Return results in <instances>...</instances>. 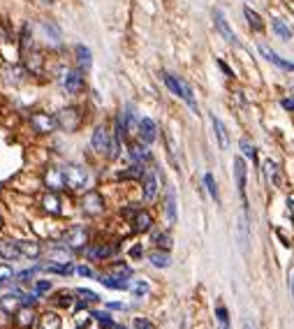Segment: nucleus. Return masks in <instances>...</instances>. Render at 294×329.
Listing matches in <instances>:
<instances>
[{
	"mask_svg": "<svg viewBox=\"0 0 294 329\" xmlns=\"http://www.w3.org/2000/svg\"><path fill=\"white\" fill-rule=\"evenodd\" d=\"M65 243H67L70 248H83V246L88 243V232H86V227L74 225L72 230H67Z\"/></svg>",
	"mask_w": 294,
	"mask_h": 329,
	"instance_id": "nucleus-7",
	"label": "nucleus"
},
{
	"mask_svg": "<svg viewBox=\"0 0 294 329\" xmlns=\"http://www.w3.org/2000/svg\"><path fill=\"white\" fill-rule=\"evenodd\" d=\"M42 207H44V211H49V214H54V216L60 214V199L56 197L54 192H51V195H44Z\"/></svg>",
	"mask_w": 294,
	"mask_h": 329,
	"instance_id": "nucleus-29",
	"label": "nucleus"
},
{
	"mask_svg": "<svg viewBox=\"0 0 294 329\" xmlns=\"http://www.w3.org/2000/svg\"><path fill=\"white\" fill-rule=\"evenodd\" d=\"M164 214H167V220L174 225L176 223V195H174V190L169 188L167 190V199H164Z\"/></svg>",
	"mask_w": 294,
	"mask_h": 329,
	"instance_id": "nucleus-20",
	"label": "nucleus"
},
{
	"mask_svg": "<svg viewBox=\"0 0 294 329\" xmlns=\"http://www.w3.org/2000/svg\"><path fill=\"white\" fill-rule=\"evenodd\" d=\"M114 329H125V327H120V324H116V327Z\"/></svg>",
	"mask_w": 294,
	"mask_h": 329,
	"instance_id": "nucleus-55",
	"label": "nucleus"
},
{
	"mask_svg": "<svg viewBox=\"0 0 294 329\" xmlns=\"http://www.w3.org/2000/svg\"><path fill=\"white\" fill-rule=\"evenodd\" d=\"M0 278H3V280H10L12 278V267H7V264H0Z\"/></svg>",
	"mask_w": 294,
	"mask_h": 329,
	"instance_id": "nucleus-48",
	"label": "nucleus"
},
{
	"mask_svg": "<svg viewBox=\"0 0 294 329\" xmlns=\"http://www.w3.org/2000/svg\"><path fill=\"white\" fill-rule=\"evenodd\" d=\"M44 269H47L49 274H58V276H70L72 271H74L72 264H63V262H49Z\"/></svg>",
	"mask_w": 294,
	"mask_h": 329,
	"instance_id": "nucleus-31",
	"label": "nucleus"
},
{
	"mask_svg": "<svg viewBox=\"0 0 294 329\" xmlns=\"http://www.w3.org/2000/svg\"><path fill=\"white\" fill-rule=\"evenodd\" d=\"M39 329H60V318L56 313H44L39 318Z\"/></svg>",
	"mask_w": 294,
	"mask_h": 329,
	"instance_id": "nucleus-30",
	"label": "nucleus"
},
{
	"mask_svg": "<svg viewBox=\"0 0 294 329\" xmlns=\"http://www.w3.org/2000/svg\"><path fill=\"white\" fill-rule=\"evenodd\" d=\"M271 26H273V33H276L280 39H292V30L287 28V23H285V21H280V19H273Z\"/></svg>",
	"mask_w": 294,
	"mask_h": 329,
	"instance_id": "nucleus-34",
	"label": "nucleus"
},
{
	"mask_svg": "<svg viewBox=\"0 0 294 329\" xmlns=\"http://www.w3.org/2000/svg\"><path fill=\"white\" fill-rule=\"evenodd\" d=\"M3 283H5V280H3V278H0V287H3Z\"/></svg>",
	"mask_w": 294,
	"mask_h": 329,
	"instance_id": "nucleus-56",
	"label": "nucleus"
},
{
	"mask_svg": "<svg viewBox=\"0 0 294 329\" xmlns=\"http://www.w3.org/2000/svg\"><path fill=\"white\" fill-rule=\"evenodd\" d=\"M139 135H142L144 144H153L158 137V126L151 121V118H142L139 121Z\"/></svg>",
	"mask_w": 294,
	"mask_h": 329,
	"instance_id": "nucleus-12",
	"label": "nucleus"
},
{
	"mask_svg": "<svg viewBox=\"0 0 294 329\" xmlns=\"http://www.w3.org/2000/svg\"><path fill=\"white\" fill-rule=\"evenodd\" d=\"M49 290H51V280H35V292L37 295H44Z\"/></svg>",
	"mask_w": 294,
	"mask_h": 329,
	"instance_id": "nucleus-45",
	"label": "nucleus"
},
{
	"mask_svg": "<svg viewBox=\"0 0 294 329\" xmlns=\"http://www.w3.org/2000/svg\"><path fill=\"white\" fill-rule=\"evenodd\" d=\"M211 123H213V130H216V137H218L220 148H227L229 146V135H227V128H225V123L220 121L216 114H211Z\"/></svg>",
	"mask_w": 294,
	"mask_h": 329,
	"instance_id": "nucleus-14",
	"label": "nucleus"
},
{
	"mask_svg": "<svg viewBox=\"0 0 294 329\" xmlns=\"http://www.w3.org/2000/svg\"><path fill=\"white\" fill-rule=\"evenodd\" d=\"M107 306H109V308H116V311H118V308H123V304H118V302H111V304H107Z\"/></svg>",
	"mask_w": 294,
	"mask_h": 329,
	"instance_id": "nucleus-54",
	"label": "nucleus"
},
{
	"mask_svg": "<svg viewBox=\"0 0 294 329\" xmlns=\"http://www.w3.org/2000/svg\"><path fill=\"white\" fill-rule=\"evenodd\" d=\"M213 21H216V28H218V33L223 35L225 39H227L229 44H234L236 42V35H234V30L229 28V23H227V19H225V14L220 10H216L213 12Z\"/></svg>",
	"mask_w": 294,
	"mask_h": 329,
	"instance_id": "nucleus-9",
	"label": "nucleus"
},
{
	"mask_svg": "<svg viewBox=\"0 0 294 329\" xmlns=\"http://www.w3.org/2000/svg\"><path fill=\"white\" fill-rule=\"evenodd\" d=\"M243 329H260V327H257V322H255V320H253V318H245Z\"/></svg>",
	"mask_w": 294,
	"mask_h": 329,
	"instance_id": "nucleus-51",
	"label": "nucleus"
},
{
	"mask_svg": "<svg viewBox=\"0 0 294 329\" xmlns=\"http://www.w3.org/2000/svg\"><path fill=\"white\" fill-rule=\"evenodd\" d=\"M19 248H21V255L23 258H28V260H35V258H39V253H42V248H39V243L37 241H19Z\"/></svg>",
	"mask_w": 294,
	"mask_h": 329,
	"instance_id": "nucleus-17",
	"label": "nucleus"
},
{
	"mask_svg": "<svg viewBox=\"0 0 294 329\" xmlns=\"http://www.w3.org/2000/svg\"><path fill=\"white\" fill-rule=\"evenodd\" d=\"M239 146H241V151H243V155H248V158H250L253 162H257V148L253 146V144L248 142V139H241Z\"/></svg>",
	"mask_w": 294,
	"mask_h": 329,
	"instance_id": "nucleus-41",
	"label": "nucleus"
},
{
	"mask_svg": "<svg viewBox=\"0 0 294 329\" xmlns=\"http://www.w3.org/2000/svg\"><path fill=\"white\" fill-rule=\"evenodd\" d=\"M56 304L58 306H72V295L70 292H58L56 295Z\"/></svg>",
	"mask_w": 294,
	"mask_h": 329,
	"instance_id": "nucleus-44",
	"label": "nucleus"
},
{
	"mask_svg": "<svg viewBox=\"0 0 294 329\" xmlns=\"http://www.w3.org/2000/svg\"><path fill=\"white\" fill-rule=\"evenodd\" d=\"M63 174H65V186L67 188H72V190H81V188H86L88 172L83 170V167H79V164H67L65 170H63Z\"/></svg>",
	"mask_w": 294,
	"mask_h": 329,
	"instance_id": "nucleus-2",
	"label": "nucleus"
},
{
	"mask_svg": "<svg viewBox=\"0 0 294 329\" xmlns=\"http://www.w3.org/2000/svg\"><path fill=\"white\" fill-rule=\"evenodd\" d=\"M216 315H218L220 327H223V329H229V313H227V308H225V306H218V308H216Z\"/></svg>",
	"mask_w": 294,
	"mask_h": 329,
	"instance_id": "nucleus-42",
	"label": "nucleus"
},
{
	"mask_svg": "<svg viewBox=\"0 0 294 329\" xmlns=\"http://www.w3.org/2000/svg\"><path fill=\"white\" fill-rule=\"evenodd\" d=\"M283 107H285V109H287V111H294V100H283Z\"/></svg>",
	"mask_w": 294,
	"mask_h": 329,
	"instance_id": "nucleus-52",
	"label": "nucleus"
},
{
	"mask_svg": "<svg viewBox=\"0 0 294 329\" xmlns=\"http://www.w3.org/2000/svg\"><path fill=\"white\" fill-rule=\"evenodd\" d=\"M204 186H206V190H208V195H211L216 202H220V192H218V183H216V179H213V174L211 172H206L204 174Z\"/></svg>",
	"mask_w": 294,
	"mask_h": 329,
	"instance_id": "nucleus-33",
	"label": "nucleus"
},
{
	"mask_svg": "<svg viewBox=\"0 0 294 329\" xmlns=\"http://www.w3.org/2000/svg\"><path fill=\"white\" fill-rule=\"evenodd\" d=\"M109 274L116 276V278L128 280V278L132 276V269L128 267V264H111V267H109Z\"/></svg>",
	"mask_w": 294,
	"mask_h": 329,
	"instance_id": "nucleus-35",
	"label": "nucleus"
},
{
	"mask_svg": "<svg viewBox=\"0 0 294 329\" xmlns=\"http://www.w3.org/2000/svg\"><path fill=\"white\" fill-rule=\"evenodd\" d=\"M56 123H58L60 130L74 132L76 128H79V123H81V114H79L76 107H65V109H60L58 114H56Z\"/></svg>",
	"mask_w": 294,
	"mask_h": 329,
	"instance_id": "nucleus-3",
	"label": "nucleus"
},
{
	"mask_svg": "<svg viewBox=\"0 0 294 329\" xmlns=\"http://www.w3.org/2000/svg\"><path fill=\"white\" fill-rule=\"evenodd\" d=\"M164 84H167V88L172 91V93L179 95L181 100H185V102L190 104L192 111H197V102H195V98H192V91H190L188 84L181 81V79H176L174 74H169V72H164Z\"/></svg>",
	"mask_w": 294,
	"mask_h": 329,
	"instance_id": "nucleus-1",
	"label": "nucleus"
},
{
	"mask_svg": "<svg viewBox=\"0 0 294 329\" xmlns=\"http://www.w3.org/2000/svg\"><path fill=\"white\" fill-rule=\"evenodd\" d=\"M30 126H33L35 132H39V135H49V132H54L56 128H58V123H56V116L33 114L30 116Z\"/></svg>",
	"mask_w": 294,
	"mask_h": 329,
	"instance_id": "nucleus-6",
	"label": "nucleus"
},
{
	"mask_svg": "<svg viewBox=\"0 0 294 329\" xmlns=\"http://www.w3.org/2000/svg\"><path fill=\"white\" fill-rule=\"evenodd\" d=\"M17 322H19V327H33L35 324V313L30 311L28 306H23V308H19L17 311Z\"/></svg>",
	"mask_w": 294,
	"mask_h": 329,
	"instance_id": "nucleus-27",
	"label": "nucleus"
},
{
	"mask_svg": "<svg viewBox=\"0 0 294 329\" xmlns=\"http://www.w3.org/2000/svg\"><path fill=\"white\" fill-rule=\"evenodd\" d=\"M74 295L76 297H81V299H83V304H95V302H100V295H95V292H93V290H86V287H76V290H74Z\"/></svg>",
	"mask_w": 294,
	"mask_h": 329,
	"instance_id": "nucleus-38",
	"label": "nucleus"
},
{
	"mask_svg": "<svg viewBox=\"0 0 294 329\" xmlns=\"http://www.w3.org/2000/svg\"><path fill=\"white\" fill-rule=\"evenodd\" d=\"M243 14H245V19H248V23H250V28L255 30V33H262V30H264V21H262V17L257 14L255 10L243 7Z\"/></svg>",
	"mask_w": 294,
	"mask_h": 329,
	"instance_id": "nucleus-26",
	"label": "nucleus"
},
{
	"mask_svg": "<svg viewBox=\"0 0 294 329\" xmlns=\"http://www.w3.org/2000/svg\"><path fill=\"white\" fill-rule=\"evenodd\" d=\"M100 283H102L104 287H109V290H128V280L123 278H116V276L107 274V276H100Z\"/></svg>",
	"mask_w": 294,
	"mask_h": 329,
	"instance_id": "nucleus-19",
	"label": "nucleus"
},
{
	"mask_svg": "<svg viewBox=\"0 0 294 329\" xmlns=\"http://www.w3.org/2000/svg\"><path fill=\"white\" fill-rule=\"evenodd\" d=\"M91 315H93V318H95V320H98V322L102 324L104 329H114V327H116V324H114V320H111V315H109V313H107V311H93Z\"/></svg>",
	"mask_w": 294,
	"mask_h": 329,
	"instance_id": "nucleus-36",
	"label": "nucleus"
},
{
	"mask_svg": "<svg viewBox=\"0 0 294 329\" xmlns=\"http://www.w3.org/2000/svg\"><path fill=\"white\" fill-rule=\"evenodd\" d=\"M153 243H158L162 251H169L172 248V236L164 234V232H153Z\"/></svg>",
	"mask_w": 294,
	"mask_h": 329,
	"instance_id": "nucleus-37",
	"label": "nucleus"
},
{
	"mask_svg": "<svg viewBox=\"0 0 294 329\" xmlns=\"http://www.w3.org/2000/svg\"><path fill=\"white\" fill-rule=\"evenodd\" d=\"M135 329H153V322L146 318H137L135 320Z\"/></svg>",
	"mask_w": 294,
	"mask_h": 329,
	"instance_id": "nucleus-46",
	"label": "nucleus"
},
{
	"mask_svg": "<svg viewBox=\"0 0 294 329\" xmlns=\"http://www.w3.org/2000/svg\"><path fill=\"white\" fill-rule=\"evenodd\" d=\"M218 65H220V70H223L225 74H227V77H234V72L229 70V65H227V63H225V61H218Z\"/></svg>",
	"mask_w": 294,
	"mask_h": 329,
	"instance_id": "nucleus-50",
	"label": "nucleus"
},
{
	"mask_svg": "<svg viewBox=\"0 0 294 329\" xmlns=\"http://www.w3.org/2000/svg\"><path fill=\"white\" fill-rule=\"evenodd\" d=\"M0 255L5 260H17L21 255V248L17 241H0Z\"/></svg>",
	"mask_w": 294,
	"mask_h": 329,
	"instance_id": "nucleus-18",
	"label": "nucleus"
},
{
	"mask_svg": "<svg viewBox=\"0 0 294 329\" xmlns=\"http://www.w3.org/2000/svg\"><path fill=\"white\" fill-rule=\"evenodd\" d=\"M28 70L35 72V74H39V72H42V56H39V54H30V56H28Z\"/></svg>",
	"mask_w": 294,
	"mask_h": 329,
	"instance_id": "nucleus-39",
	"label": "nucleus"
},
{
	"mask_svg": "<svg viewBox=\"0 0 294 329\" xmlns=\"http://www.w3.org/2000/svg\"><path fill=\"white\" fill-rule=\"evenodd\" d=\"M111 132L107 130L104 126H98L93 130V137H91V144L93 148L98 151V153H109V146H111Z\"/></svg>",
	"mask_w": 294,
	"mask_h": 329,
	"instance_id": "nucleus-4",
	"label": "nucleus"
},
{
	"mask_svg": "<svg viewBox=\"0 0 294 329\" xmlns=\"http://www.w3.org/2000/svg\"><path fill=\"white\" fill-rule=\"evenodd\" d=\"M132 295H135V297L148 295V283H146V280H137L135 285H132Z\"/></svg>",
	"mask_w": 294,
	"mask_h": 329,
	"instance_id": "nucleus-43",
	"label": "nucleus"
},
{
	"mask_svg": "<svg viewBox=\"0 0 294 329\" xmlns=\"http://www.w3.org/2000/svg\"><path fill=\"white\" fill-rule=\"evenodd\" d=\"M21 49H28V26H23V33H21Z\"/></svg>",
	"mask_w": 294,
	"mask_h": 329,
	"instance_id": "nucleus-49",
	"label": "nucleus"
},
{
	"mask_svg": "<svg viewBox=\"0 0 294 329\" xmlns=\"http://www.w3.org/2000/svg\"><path fill=\"white\" fill-rule=\"evenodd\" d=\"M81 209H83V214H88V216H100L104 211L102 195H100V192H95V190L86 192V197L81 199Z\"/></svg>",
	"mask_w": 294,
	"mask_h": 329,
	"instance_id": "nucleus-5",
	"label": "nucleus"
},
{
	"mask_svg": "<svg viewBox=\"0 0 294 329\" xmlns=\"http://www.w3.org/2000/svg\"><path fill=\"white\" fill-rule=\"evenodd\" d=\"M63 86H65L67 93H79L83 86V77L79 72H67L65 79H63Z\"/></svg>",
	"mask_w": 294,
	"mask_h": 329,
	"instance_id": "nucleus-15",
	"label": "nucleus"
},
{
	"mask_svg": "<svg viewBox=\"0 0 294 329\" xmlns=\"http://www.w3.org/2000/svg\"><path fill=\"white\" fill-rule=\"evenodd\" d=\"M148 260H151L153 267H158V269H167L169 264H172V258H169L167 251H153L151 255H148Z\"/></svg>",
	"mask_w": 294,
	"mask_h": 329,
	"instance_id": "nucleus-21",
	"label": "nucleus"
},
{
	"mask_svg": "<svg viewBox=\"0 0 294 329\" xmlns=\"http://www.w3.org/2000/svg\"><path fill=\"white\" fill-rule=\"evenodd\" d=\"M116 253V246H93L88 248V258L91 260H107Z\"/></svg>",
	"mask_w": 294,
	"mask_h": 329,
	"instance_id": "nucleus-24",
	"label": "nucleus"
},
{
	"mask_svg": "<svg viewBox=\"0 0 294 329\" xmlns=\"http://www.w3.org/2000/svg\"><path fill=\"white\" fill-rule=\"evenodd\" d=\"M76 274L83 276V278H93V276H95V274H93V269H91V267H86V264H81V267H76Z\"/></svg>",
	"mask_w": 294,
	"mask_h": 329,
	"instance_id": "nucleus-47",
	"label": "nucleus"
},
{
	"mask_svg": "<svg viewBox=\"0 0 294 329\" xmlns=\"http://www.w3.org/2000/svg\"><path fill=\"white\" fill-rule=\"evenodd\" d=\"M130 255H132V258H139V255H142V246H135L130 251Z\"/></svg>",
	"mask_w": 294,
	"mask_h": 329,
	"instance_id": "nucleus-53",
	"label": "nucleus"
},
{
	"mask_svg": "<svg viewBox=\"0 0 294 329\" xmlns=\"http://www.w3.org/2000/svg\"><path fill=\"white\" fill-rule=\"evenodd\" d=\"M257 51H260V56H262V58H267L269 63H273V65H278V67H283V70H287V72H294V63H289V61H285V58H280L278 54H273L267 44H260V47H257Z\"/></svg>",
	"mask_w": 294,
	"mask_h": 329,
	"instance_id": "nucleus-8",
	"label": "nucleus"
},
{
	"mask_svg": "<svg viewBox=\"0 0 294 329\" xmlns=\"http://www.w3.org/2000/svg\"><path fill=\"white\" fill-rule=\"evenodd\" d=\"M144 174V170H142V164H132L130 170H125V172H120L118 174V179H139V176Z\"/></svg>",
	"mask_w": 294,
	"mask_h": 329,
	"instance_id": "nucleus-40",
	"label": "nucleus"
},
{
	"mask_svg": "<svg viewBox=\"0 0 294 329\" xmlns=\"http://www.w3.org/2000/svg\"><path fill=\"white\" fill-rule=\"evenodd\" d=\"M0 227H3V220H0Z\"/></svg>",
	"mask_w": 294,
	"mask_h": 329,
	"instance_id": "nucleus-57",
	"label": "nucleus"
},
{
	"mask_svg": "<svg viewBox=\"0 0 294 329\" xmlns=\"http://www.w3.org/2000/svg\"><path fill=\"white\" fill-rule=\"evenodd\" d=\"M234 176H236V188H239L241 197L245 202V179H248V167H245L243 158H234Z\"/></svg>",
	"mask_w": 294,
	"mask_h": 329,
	"instance_id": "nucleus-10",
	"label": "nucleus"
},
{
	"mask_svg": "<svg viewBox=\"0 0 294 329\" xmlns=\"http://www.w3.org/2000/svg\"><path fill=\"white\" fill-rule=\"evenodd\" d=\"M42 30H44V35H47V37L51 35V44H54V47H58V44H60V30L56 28V23L42 21Z\"/></svg>",
	"mask_w": 294,
	"mask_h": 329,
	"instance_id": "nucleus-32",
	"label": "nucleus"
},
{
	"mask_svg": "<svg viewBox=\"0 0 294 329\" xmlns=\"http://www.w3.org/2000/svg\"><path fill=\"white\" fill-rule=\"evenodd\" d=\"M19 304H21V299H19L17 295H7L0 299V308L5 313H17L19 311Z\"/></svg>",
	"mask_w": 294,
	"mask_h": 329,
	"instance_id": "nucleus-28",
	"label": "nucleus"
},
{
	"mask_svg": "<svg viewBox=\"0 0 294 329\" xmlns=\"http://www.w3.org/2000/svg\"><path fill=\"white\" fill-rule=\"evenodd\" d=\"M155 195H158V176L148 172V174H144V199L151 202V199H155Z\"/></svg>",
	"mask_w": 294,
	"mask_h": 329,
	"instance_id": "nucleus-13",
	"label": "nucleus"
},
{
	"mask_svg": "<svg viewBox=\"0 0 294 329\" xmlns=\"http://www.w3.org/2000/svg\"><path fill=\"white\" fill-rule=\"evenodd\" d=\"M44 181H47V186H49L51 190H60V188L65 186V174H63V170H58V167H49L47 174H44Z\"/></svg>",
	"mask_w": 294,
	"mask_h": 329,
	"instance_id": "nucleus-11",
	"label": "nucleus"
},
{
	"mask_svg": "<svg viewBox=\"0 0 294 329\" xmlns=\"http://www.w3.org/2000/svg\"><path fill=\"white\" fill-rule=\"evenodd\" d=\"M130 158L135 160L137 164H144V162H148L151 153H148V148L142 146V144H132V146H130Z\"/></svg>",
	"mask_w": 294,
	"mask_h": 329,
	"instance_id": "nucleus-25",
	"label": "nucleus"
},
{
	"mask_svg": "<svg viewBox=\"0 0 294 329\" xmlns=\"http://www.w3.org/2000/svg\"><path fill=\"white\" fill-rule=\"evenodd\" d=\"M74 54H76V63H79V67H91V63H93V54H91V49L88 47H83V44H76V49H74Z\"/></svg>",
	"mask_w": 294,
	"mask_h": 329,
	"instance_id": "nucleus-22",
	"label": "nucleus"
},
{
	"mask_svg": "<svg viewBox=\"0 0 294 329\" xmlns=\"http://www.w3.org/2000/svg\"><path fill=\"white\" fill-rule=\"evenodd\" d=\"M132 225H135V232H148V230H151V225H153L151 214L139 209V211L135 214V220H132Z\"/></svg>",
	"mask_w": 294,
	"mask_h": 329,
	"instance_id": "nucleus-16",
	"label": "nucleus"
},
{
	"mask_svg": "<svg viewBox=\"0 0 294 329\" xmlns=\"http://www.w3.org/2000/svg\"><path fill=\"white\" fill-rule=\"evenodd\" d=\"M264 174L271 179L273 186L280 188V183H283V176H280V170H278V164L273 162V160H267V162H264Z\"/></svg>",
	"mask_w": 294,
	"mask_h": 329,
	"instance_id": "nucleus-23",
	"label": "nucleus"
}]
</instances>
